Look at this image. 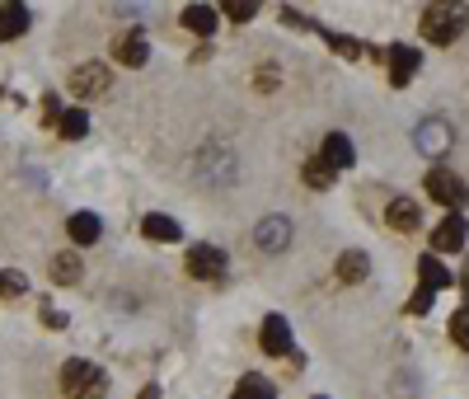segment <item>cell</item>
<instances>
[{
    "instance_id": "obj_1",
    "label": "cell",
    "mask_w": 469,
    "mask_h": 399,
    "mask_svg": "<svg viewBox=\"0 0 469 399\" xmlns=\"http://www.w3.org/2000/svg\"><path fill=\"white\" fill-rule=\"evenodd\" d=\"M61 390H66V399H104L108 395V371L85 362V357H71L61 367Z\"/></svg>"
},
{
    "instance_id": "obj_2",
    "label": "cell",
    "mask_w": 469,
    "mask_h": 399,
    "mask_svg": "<svg viewBox=\"0 0 469 399\" xmlns=\"http://www.w3.org/2000/svg\"><path fill=\"white\" fill-rule=\"evenodd\" d=\"M465 28H469V14L460 5H427L423 10V24H417V33H423L432 47H450Z\"/></svg>"
},
{
    "instance_id": "obj_3",
    "label": "cell",
    "mask_w": 469,
    "mask_h": 399,
    "mask_svg": "<svg viewBox=\"0 0 469 399\" xmlns=\"http://www.w3.org/2000/svg\"><path fill=\"white\" fill-rule=\"evenodd\" d=\"M183 268H188V277H197V282H226L230 259H226V249H216V244H193L188 259H183Z\"/></svg>"
},
{
    "instance_id": "obj_4",
    "label": "cell",
    "mask_w": 469,
    "mask_h": 399,
    "mask_svg": "<svg viewBox=\"0 0 469 399\" xmlns=\"http://www.w3.org/2000/svg\"><path fill=\"white\" fill-rule=\"evenodd\" d=\"M423 184H427V193L437 197L441 207H450V211L469 207V184H465V179H460L456 170H441V164H437V170H432V174L423 179Z\"/></svg>"
},
{
    "instance_id": "obj_5",
    "label": "cell",
    "mask_w": 469,
    "mask_h": 399,
    "mask_svg": "<svg viewBox=\"0 0 469 399\" xmlns=\"http://www.w3.org/2000/svg\"><path fill=\"white\" fill-rule=\"evenodd\" d=\"M413 146H417L427 160H437V156H446L450 146H456V132H450L446 118H423V123L413 127Z\"/></svg>"
},
{
    "instance_id": "obj_6",
    "label": "cell",
    "mask_w": 469,
    "mask_h": 399,
    "mask_svg": "<svg viewBox=\"0 0 469 399\" xmlns=\"http://www.w3.org/2000/svg\"><path fill=\"white\" fill-rule=\"evenodd\" d=\"M108 85H113V71L104 61H80L71 71V94L76 99H99V94H108Z\"/></svg>"
},
{
    "instance_id": "obj_7",
    "label": "cell",
    "mask_w": 469,
    "mask_h": 399,
    "mask_svg": "<svg viewBox=\"0 0 469 399\" xmlns=\"http://www.w3.org/2000/svg\"><path fill=\"white\" fill-rule=\"evenodd\" d=\"M291 235H296V226H291V216H282V211L263 216V221L254 226V244L263 249V254H282V249L291 244Z\"/></svg>"
},
{
    "instance_id": "obj_8",
    "label": "cell",
    "mask_w": 469,
    "mask_h": 399,
    "mask_svg": "<svg viewBox=\"0 0 469 399\" xmlns=\"http://www.w3.org/2000/svg\"><path fill=\"white\" fill-rule=\"evenodd\" d=\"M469 244V216L465 211H446V221L432 230V249L437 254H456V249Z\"/></svg>"
},
{
    "instance_id": "obj_9",
    "label": "cell",
    "mask_w": 469,
    "mask_h": 399,
    "mask_svg": "<svg viewBox=\"0 0 469 399\" xmlns=\"http://www.w3.org/2000/svg\"><path fill=\"white\" fill-rule=\"evenodd\" d=\"M258 347L267 357H291L296 353V343H291V324L282 320V315H267L263 329H258Z\"/></svg>"
},
{
    "instance_id": "obj_10",
    "label": "cell",
    "mask_w": 469,
    "mask_h": 399,
    "mask_svg": "<svg viewBox=\"0 0 469 399\" xmlns=\"http://www.w3.org/2000/svg\"><path fill=\"white\" fill-rule=\"evenodd\" d=\"M320 160L329 164L333 174H338V170H352V164H357V146H352L347 132H329L324 146H320Z\"/></svg>"
},
{
    "instance_id": "obj_11",
    "label": "cell",
    "mask_w": 469,
    "mask_h": 399,
    "mask_svg": "<svg viewBox=\"0 0 469 399\" xmlns=\"http://www.w3.org/2000/svg\"><path fill=\"white\" fill-rule=\"evenodd\" d=\"M385 61H390V85H409V80L417 76V66H423V52L409 43H394L390 52H385Z\"/></svg>"
},
{
    "instance_id": "obj_12",
    "label": "cell",
    "mask_w": 469,
    "mask_h": 399,
    "mask_svg": "<svg viewBox=\"0 0 469 399\" xmlns=\"http://www.w3.org/2000/svg\"><path fill=\"white\" fill-rule=\"evenodd\" d=\"M320 38L333 47V52H338L343 61H362V57H371V61H380L385 52L380 47H371V43H362V38H347V33H329L324 24H320Z\"/></svg>"
},
{
    "instance_id": "obj_13",
    "label": "cell",
    "mask_w": 469,
    "mask_h": 399,
    "mask_svg": "<svg viewBox=\"0 0 469 399\" xmlns=\"http://www.w3.org/2000/svg\"><path fill=\"white\" fill-rule=\"evenodd\" d=\"M385 226L399 230V235H413V230L423 226V211H417L413 197H390V207H385Z\"/></svg>"
},
{
    "instance_id": "obj_14",
    "label": "cell",
    "mask_w": 469,
    "mask_h": 399,
    "mask_svg": "<svg viewBox=\"0 0 469 399\" xmlns=\"http://www.w3.org/2000/svg\"><path fill=\"white\" fill-rule=\"evenodd\" d=\"M113 57L123 61V66H146L150 61V43H146V33L141 28H131V33H117V43H113Z\"/></svg>"
},
{
    "instance_id": "obj_15",
    "label": "cell",
    "mask_w": 469,
    "mask_h": 399,
    "mask_svg": "<svg viewBox=\"0 0 469 399\" xmlns=\"http://www.w3.org/2000/svg\"><path fill=\"white\" fill-rule=\"evenodd\" d=\"M333 273H338V282H347V287H357V282L371 277V254H366V249H343Z\"/></svg>"
},
{
    "instance_id": "obj_16",
    "label": "cell",
    "mask_w": 469,
    "mask_h": 399,
    "mask_svg": "<svg viewBox=\"0 0 469 399\" xmlns=\"http://www.w3.org/2000/svg\"><path fill=\"white\" fill-rule=\"evenodd\" d=\"M47 277L57 282V287H76L80 277H85V263H80V254L76 249H61V254L47 263Z\"/></svg>"
},
{
    "instance_id": "obj_17",
    "label": "cell",
    "mask_w": 469,
    "mask_h": 399,
    "mask_svg": "<svg viewBox=\"0 0 469 399\" xmlns=\"http://www.w3.org/2000/svg\"><path fill=\"white\" fill-rule=\"evenodd\" d=\"M66 235H71V244H99V235H104V221H99L94 211H71V221H66Z\"/></svg>"
},
{
    "instance_id": "obj_18",
    "label": "cell",
    "mask_w": 469,
    "mask_h": 399,
    "mask_svg": "<svg viewBox=\"0 0 469 399\" xmlns=\"http://www.w3.org/2000/svg\"><path fill=\"white\" fill-rule=\"evenodd\" d=\"M179 24L188 28V33H197V38H211L216 24H221V14H216V5H183Z\"/></svg>"
},
{
    "instance_id": "obj_19",
    "label": "cell",
    "mask_w": 469,
    "mask_h": 399,
    "mask_svg": "<svg viewBox=\"0 0 469 399\" xmlns=\"http://www.w3.org/2000/svg\"><path fill=\"white\" fill-rule=\"evenodd\" d=\"M141 235L146 240H160V244H174V240H183V226L174 221V216H164V211H150L146 221H141Z\"/></svg>"
},
{
    "instance_id": "obj_20",
    "label": "cell",
    "mask_w": 469,
    "mask_h": 399,
    "mask_svg": "<svg viewBox=\"0 0 469 399\" xmlns=\"http://www.w3.org/2000/svg\"><path fill=\"white\" fill-rule=\"evenodd\" d=\"M417 287H427V291L450 287V268H446L437 254H423V259H417Z\"/></svg>"
},
{
    "instance_id": "obj_21",
    "label": "cell",
    "mask_w": 469,
    "mask_h": 399,
    "mask_svg": "<svg viewBox=\"0 0 469 399\" xmlns=\"http://www.w3.org/2000/svg\"><path fill=\"white\" fill-rule=\"evenodd\" d=\"M28 5H0V43H14L28 33Z\"/></svg>"
},
{
    "instance_id": "obj_22",
    "label": "cell",
    "mask_w": 469,
    "mask_h": 399,
    "mask_svg": "<svg viewBox=\"0 0 469 399\" xmlns=\"http://www.w3.org/2000/svg\"><path fill=\"white\" fill-rule=\"evenodd\" d=\"M57 132H61L66 141H85V137H90V113H85V108H61Z\"/></svg>"
},
{
    "instance_id": "obj_23",
    "label": "cell",
    "mask_w": 469,
    "mask_h": 399,
    "mask_svg": "<svg viewBox=\"0 0 469 399\" xmlns=\"http://www.w3.org/2000/svg\"><path fill=\"white\" fill-rule=\"evenodd\" d=\"M230 399H277V386L267 376H258V371H249V376H240V386H234V395Z\"/></svg>"
},
{
    "instance_id": "obj_24",
    "label": "cell",
    "mask_w": 469,
    "mask_h": 399,
    "mask_svg": "<svg viewBox=\"0 0 469 399\" xmlns=\"http://www.w3.org/2000/svg\"><path fill=\"white\" fill-rule=\"evenodd\" d=\"M333 179H338V174H333L320 156L306 160V184H310V188H333Z\"/></svg>"
},
{
    "instance_id": "obj_25",
    "label": "cell",
    "mask_w": 469,
    "mask_h": 399,
    "mask_svg": "<svg viewBox=\"0 0 469 399\" xmlns=\"http://www.w3.org/2000/svg\"><path fill=\"white\" fill-rule=\"evenodd\" d=\"M216 14H226V20H234V24H249L258 14V5H254V0H226Z\"/></svg>"
},
{
    "instance_id": "obj_26",
    "label": "cell",
    "mask_w": 469,
    "mask_h": 399,
    "mask_svg": "<svg viewBox=\"0 0 469 399\" xmlns=\"http://www.w3.org/2000/svg\"><path fill=\"white\" fill-rule=\"evenodd\" d=\"M450 343L469 353V306H460L456 315H450Z\"/></svg>"
},
{
    "instance_id": "obj_27",
    "label": "cell",
    "mask_w": 469,
    "mask_h": 399,
    "mask_svg": "<svg viewBox=\"0 0 469 399\" xmlns=\"http://www.w3.org/2000/svg\"><path fill=\"white\" fill-rule=\"evenodd\" d=\"M24 291H28L24 273H0V296H24Z\"/></svg>"
},
{
    "instance_id": "obj_28",
    "label": "cell",
    "mask_w": 469,
    "mask_h": 399,
    "mask_svg": "<svg viewBox=\"0 0 469 399\" xmlns=\"http://www.w3.org/2000/svg\"><path fill=\"white\" fill-rule=\"evenodd\" d=\"M432 301H437V291L417 287V291L409 296V306H404V310H409V315H427V310H432Z\"/></svg>"
},
{
    "instance_id": "obj_29",
    "label": "cell",
    "mask_w": 469,
    "mask_h": 399,
    "mask_svg": "<svg viewBox=\"0 0 469 399\" xmlns=\"http://www.w3.org/2000/svg\"><path fill=\"white\" fill-rule=\"evenodd\" d=\"M277 14H282V24H291V28H310V33H320V24H314V20H306V14H300V10H291V5H282Z\"/></svg>"
},
{
    "instance_id": "obj_30",
    "label": "cell",
    "mask_w": 469,
    "mask_h": 399,
    "mask_svg": "<svg viewBox=\"0 0 469 399\" xmlns=\"http://www.w3.org/2000/svg\"><path fill=\"white\" fill-rule=\"evenodd\" d=\"M43 324H47V329H66V315H61L52 301H43Z\"/></svg>"
},
{
    "instance_id": "obj_31",
    "label": "cell",
    "mask_w": 469,
    "mask_h": 399,
    "mask_svg": "<svg viewBox=\"0 0 469 399\" xmlns=\"http://www.w3.org/2000/svg\"><path fill=\"white\" fill-rule=\"evenodd\" d=\"M43 113H47V123H57V118H61V104H57V94H43Z\"/></svg>"
},
{
    "instance_id": "obj_32",
    "label": "cell",
    "mask_w": 469,
    "mask_h": 399,
    "mask_svg": "<svg viewBox=\"0 0 469 399\" xmlns=\"http://www.w3.org/2000/svg\"><path fill=\"white\" fill-rule=\"evenodd\" d=\"M137 399H160V386H141V395Z\"/></svg>"
},
{
    "instance_id": "obj_33",
    "label": "cell",
    "mask_w": 469,
    "mask_h": 399,
    "mask_svg": "<svg viewBox=\"0 0 469 399\" xmlns=\"http://www.w3.org/2000/svg\"><path fill=\"white\" fill-rule=\"evenodd\" d=\"M465 306H469V263H465Z\"/></svg>"
},
{
    "instance_id": "obj_34",
    "label": "cell",
    "mask_w": 469,
    "mask_h": 399,
    "mask_svg": "<svg viewBox=\"0 0 469 399\" xmlns=\"http://www.w3.org/2000/svg\"><path fill=\"white\" fill-rule=\"evenodd\" d=\"M314 399H329V395H314Z\"/></svg>"
}]
</instances>
